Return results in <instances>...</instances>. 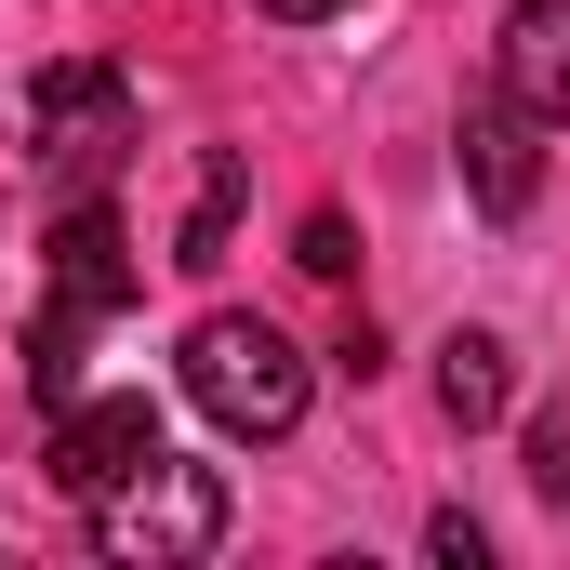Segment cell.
<instances>
[{
  "label": "cell",
  "mask_w": 570,
  "mask_h": 570,
  "mask_svg": "<svg viewBox=\"0 0 570 570\" xmlns=\"http://www.w3.org/2000/svg\"><path fill=\"white\" fill-rule=\"evenodd\" d=\"M305 385H318V372H305V345H292L279 318H253V305L186 318V399H199L226 438H253V451L292 438L305 425Z\"/></svg>",
  "instance_id": "6da1fadb"
},
{
  "label": "cell",
  "mask_w": 570,
  "mask_h": 570,
  "mask_svg": "<svg viewBox=\"0 0 570 570\" xmlns=\"http://www.w3.org/2000/svg\"><path fill=\"white\" fill-rule=\"evenodd\" d=\"M80 518H94V558H120V570H186V558H213V544H226V478H213V464L146 451L134 478H120V491H94Z\"/></svg>",
  "instance_id": "7a4b0ae2"
},
{
  "label": "cell",
  "mask_w": 570,
  "mask_h": 570,
  "mask_svg": "<svg viewBox=\"0 0 570 570\" xmlns=\"http://www.w3.org/2000/svg\"><path fill=\"white\" fill-rule=\"evenodd\" d=\"M27 146H40L67 186H107V173L134 159V80H120L107 53L40 67V80H27Z\"/></svg>",
  "instance_id": "3957f363"
},
{
  "label": "cell",
  "mask_w": 570,
  "mask_h": 570,
  "mask_svg": "<svg viewBox=\"0 0 570 570\" xmlns=\"http://www.w3.org/2000/svg\"><path fill=\"white\" fill-rule=\"evenodd\" d=\"M451 159H464V186H478V213H491V226H518V213L544 199V120H531L504 80H491V94H464Z\"/></svg>",
  "instance_id": "277c9868"
},
{
  "label": "cell",
  "mask_w": 570,
  "mask_h": 570,
  "mask_svg": "<svg viewBox=\"0 0 570 570\" xmlns=\"http://www.w3.org/2000/svg\"><path fill=\"white\" fill-rule=\"evenodd\" d=\"M146 451H159V412L146 399H67L53 412V451H40V478L67 491V504H94V491H120Z\"/></svg>",
  "instance_id": "5b68a950"
},
{
  "label": "cell",
  "mask_w": 570,
  "mask_h": 570,
  "mask_svg": "<svg viewBox=\"0 0 570 570\" xmlns=\"http://www.w3.org/2000/svg\"><path fill=\"white\" fill-rule=\"evenodd\" d=\"M40 279H53V305H80V318H120V305L146 292L134 239H120V213H107L94 186H80V199H67V226L40 239Z\"/></svg>",
  "instance_id": "8992f818"
},
{
  "label": "cell",
  "mask_w": 570,
  "mask_h": 570,
  "mask_svg": "<svg viewBox=\"0 0 570 570\" xmlns=\"http://www.w3.org/2000/svg\"><path fill=\"white\" fill-rule=\"evenodd\" d=\"M491 80H504V94H518V107L558 134V120H570V0H518V13H504Z\"/></svg>",
  "instance_id": "52a82bcc"
},
{
  "label": "cell",
  "mask_w": 570,
  "mask_h": 570,
  "mask_svg": "<svg viewBox=\"0 0 570 570\" xmlns=\"http://www.w3.org/2000/svg\"><path fill=\"white\" fill-rule=\"evenodd\" d=\"M438 412H451V438L504 425V412H518V345H504V332H451V345H438Z\"/></svg>",
  "instance_id": "ba28073f"
},
{
  "label": "cell",
  "mask_w": 570,
  "mask_h": 570,
  "mask_svg": "<svg viewBox=\"0 0 570 570\" xmlns=\"http://www.w3.org/2000/svg\"><path fill=\"white\" fill-rule=\"evenodd\" d=\"M239 199H253V159H239V146H213V159H199V199H186V239H173V266H226V239H239Z\"/></svg>",
  "instance_id": "9c48e42d"
},
{
  "label": "cell",
  "mask_w": 570,
  "mask_h": 570,
  "mask_svg": "<svg viewBox=\"0 0 570 570\" xmlns=\"http://www.w3.org/2000/svg\"><path fill=\"white\" fill-rule=\"evenodd\" d=\"M107 318H80V305H53L40 292V318H27V385H40V412H67L80 399V345H94Z\"/></svg>",
  "instance_id": "30bf717a"
},
{
  "label": "cell",
  "mask_w": 570,
  "mask_h": 570,
  "mask_svg": "<svg viewBox=\"0 0 570 570\" xmlns=\"http://www.w3.org/2000/svg\"><path fill=\"white\" fill-rule=\"evenodd\" d=\"M531 491L570 518V412H558V425H531Z\"/></svg>",
  "instance_id": "8fae6325"
},
{
  "label": "cell",
  "mask_w": 570,
  "mask_h": 570,
  "mask_svg": "<svg viewBox=\"0 0 570 570\" xmlns=\"http://www.w3.org/2000/svg\"><path fill=\"white\" fill-rule=\"evenodd\" d=\"M425 544H438V558H451V570H491V531H478L464 504H438V518H425Z\"/></svg>",
  "instance_id": "7c38bea8"
},
{
  "label": "cell",
  "mask_w": 570,
  "mask_h": 570,
  "mask_svg": "<svg viewBox=\"0 0 570 570\" xmlns=\"http://www.w3.org/2000/svg\"><path fill=\"white\" fill-rule=\"evenodd\" d=\"M358 266V239H345V213H305V279H345Z\"/></svg>",
  "instance_id": "4fadbf2b"
},
{
  "label": "cell",
  "mask_w": 570,
  "mask_h": 570,
  "mask_svg": "<svg viewBox=\"0 0 570 570\" xmlns=\"http://www.w3.org/2000/svg\"><path fill=\"white\" fill-rule=\"evenodd\" d=\"M253 13H279V27H318V13H358V0H253Z\"/></svg>",
  "instance_id": "5bb4252c"
}]
</instances>
